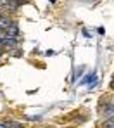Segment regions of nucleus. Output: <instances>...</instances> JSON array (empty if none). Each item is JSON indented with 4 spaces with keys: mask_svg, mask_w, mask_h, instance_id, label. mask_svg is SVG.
<instances>
[{
    "mask_svg": "<svg viewBox=\"0 0 114 128\" xmlns=\"http://www.w3.org/2000/svg\"><path fill=\"white\" fill-rule=\"evenodd\" d=\"M5 33H7L9 36H12V38H16V36L19 35V28H17L16 24H10L9 28H5Z\"/></svg>",
    "mask_w": 114,
    "mask_h": 128,
    "instance_id": "1",
    "label": "nucleus"
},
{
    "mask_svg": "<svg viewBox=\"0 0 114 128\" xmlns=\"http://www.w3.org/2000/svg\"><path fill=\"white\" fill-rule=\"evenodd\" d=\"M90 82H97V74L95 73H92V74H88V76H85L83 80H81V85H87V83H90Z\"/></svg>",
    "mask_w": 114,
    "mask_h": 128,
    "instance_id": "2",
    "label": "nucleus"
},
{
    "mask_svg": "<svg viewBox=\"0 0 114 128\" xmlns=\"http://www.w3.org/2000/svg\"><path fill=\"white\" fill-rule=\"evenodd\" d=\"M104 114H106L107 118H113L114 116V106L113 104H107V106L104 107Z\"/></svg>",
    "mask_w": 114,
    "mask_h": 128,
    "instance_id": "3",
    "label": "nucleus"
},
{
    "mask_svg": "<svg viewBox=\"0 0 114 128\" xmlns=\"http://www.w3.org/2000/svg\"><path fill=\"white\" fill-rule=\"evenodd\" d=\"M10 24H12V22H10L9 18H3V16L0 18V30H5V28H9Z\"/></svg>",
    "mask_w": 114,
    "mask_h": 128,
    "instance_id": "4",
    "label": "nucleus"
},
{
    "mask_svg": "<svg viewBox=\"0 0 114 128\" xmlns=\"http://www.w3.org/2000/svg\"><path fill=\"white\" fill-rule=\"evenodd\" d=\"M5 128H24V126L19 123H5Z\"/></svg>",
    "mask_w": 114,
    "mask_h": 128,
    "instance_id": "5",
    "label": "nucleus"
},
{
    "mask_svg": "<svg viewBox=\"0 0 114 128\" xmlns=\"http://www.w3.org/2000/svg\"><path fill=\"white\" fill-rule=\"evenodd\" d=\"M104 128H114V121H113V120H106Z\"/></svg>",
    "mask_w": 114,
    "mask_h": 128,
    "instance_id": "6",
    "label": "nucleus"
},
{
    "mask_svg": "<svg viewBox=\"0 0 114 128\" xmlns=\"http://www.w3.org/2000/svg\"><path fill=\"white\" fill-rule=\"evenodd\" d=\"M111 88L114 90V78H113V82H111Z\"/></svg>",
    "mask_w": 114,
    "mask_h": 128,
    "instance_id": "7",
    "label": "nucleus"
},
{
    "mask_svg": "<svg viewBox=\"0 0 114 128\" xmlns=\"http://www.w3.org/2000/svg\"><path fill=\"white\" fill-rule=\"evenodd\" d=\"M0 128H5V123H0Z\"/></svg>",
    "mask_w": 114,
    "mask_h": 128,
    "instance_id": "8",
    "label": "nucleus"
},
{
    "mask_svg": "<svg viewBox=\"0 0 114 128\" xmlns=\"http://www.w3.org/2000/svg\"><path fill=\"white\" fill-rule=\"evenodd\" d=\"M0 56H2V50H0Z\"/></svg>",
    "mask_w": 114,
    "mask_h": 128,
    "instance_id": "9",
    "label": "nucleus"
}]
</instances>
